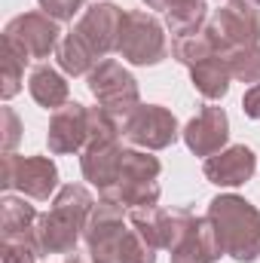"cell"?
<instances>
[{
	"mask_svg": "<svg viewBox=\"0 0 260 263\" xmlns=\"http://www.w3.org/2000/svg\"><path fill=\"white\" fill-rule=\"evenodd\" d=\"M123 9L114 3H95L83 12V18L77 22V28L62 37L59 43V65L62 70L80 77L89 73L98 65V59H104L110 49H117L120 40V28H123Z\"/></svg>",
	"mask_w": 260,
	"mask_h": 263,
	"instance_id": "1",
	"label": "cell"
},
{
	"mask_svg": "<svg viewBox=\"0 0 260 263\" xmlns=\"http://www.w3.org/2000/svg\"><path fill=\"white\" fill-rule=\"evenodd\" d=\"M92 208H95V202L86 187H80V184L62 187L52 208L46 214H40V220H37L40 254H73L80 236L86 233Z\"/></svg>",
	"mask_w": 260,
	"mask_h": 263,
	"instance_id": "2",
	"label": "cell"
},
{
	"mask_svg": "<svg viewBox=\"0 0 260 263\" xmlns=\"http://www.w3.org/2000/svg\"><path fill=\"white\" fill-rule=\"evenodd\" d=\"M220 251L233 260L251 263L260 257V211L242 196H217L211 199L208 214Z\"/></svg>",
	"mask_w": 260,
	"mask_h": 263,
	"instance_id": "3",
	"label": "cell"
},
{
	"mask_svg": "<svg viewBox=\"0 0 260 263\" xmlns=\"http://www.w3.org/2000/svg\"><path fill=\"white\" fill-rule=\"evenodd\" d=\"M159 168L162 165L156 156L141 150H126L117 181L101 193V199L123 208H153L159 199V184H156Z\"/></svg>",
	"mask_w": 260,
	"mask_h": 263,
	"instance_id": "4",
	"label": "cell"
},
{
	"mask_svg": "<svg viewBox=\"0 0 260 263\" xmlns=\"http://www.w3.org/2000/svg\"><path fill=\"white\" fill-rule=\"evenodd\" d=\"M83 236L89 245V257L95 263H123L132 239L129 214H123V205L101 199V205L92 208Z\"/></svg>",
	"mask_w": 260,
	"mask_h": 263,
	"instance_id": "5",
	"label": "cell"
},
{
	"mask_svg": "<svg viewBox=\"0 0 260 263\" xmlns=\"http://www.w3.org/2000/svg\"><path fill=\"white\" fill-rule=\"evenodd\" d=\"M251 0H227L214 15H208V34L220 55H233L239 49L260 43V12Z\"/></svg>",
	"mask_w": 260,
	"mask_h": 263,
	"instance_id": "6",
	"label": "cell"
},
{
	"mask_svg": "<svg viewBox=\"0 0 260 263\" xmlns=\"http://www.w3.org/2000/svg\"><path fill=\"white\" fill-rule=\"evenodd\" d=\"M117 52L132 65H159L169 55V43H165V34H162L159 22L150 12L129 9L123 15Z\"/></svg>",
	"mask_w": 260,
	"mask_h": 263,
	"instance_id": "7",
	"label": "cell"
},
{
	"mask_svg": "<svg viewBox=\"0 0 260 263\" xmlns=\"http://www.w3.org/2000/svg\"><path fill=\"white\" fill-rule=\"evenodd\" d=\"M59 22L49 18L46 12H25V15H15L6 31H3V43L28 65V62H37V59H46L52 49H59L62 37H59Z\"/></svg>",
	"mask_w": 260,
	"mask_h": 263,
	"instance_id": "8",
	"label": "cell"
},
{
	"mask_svg": "<svg viewBox=\"0 0 260 263\" xmlns=\"http://www.w3.org/2000/svg\"><path fill=\"white\" fill-rule=\"evenodd\" d=\"M89 92L120 123L138 107V83H135V77L129 70L114 59H104L89 70Z\"/></svg>",
	"mask_w": 260,
	"mask_h": 263,
	"instance_id": "9",
	"label": "cell"
},
{
	"mask_svg": "<svg viewBox=\"0 0 260 263\" xmlns=\"http://www.w3.org/2000/svg\"><path fill=\"white\" fill-rule=\"evenodd\" d=\"M3 190H18L28 199H49L59 187V168L49 156L3 153Z\"/></svg>",
	"mask_w": 260,
	"mask_h": 263,
	"instance_id": "10",
	"label": "cell"
},
{
	"mask_svg": "<svg viewBox=\"0 0 260 263\" xmlns=\"http://www.w3.org/2000/svg\"><path fill=\"white\" fill-rule=\"evenodd\" d=\"M120 135L147 150H162L178 141V120L159 104H138L120 123Z\"/></svg>",
	"mask_w": 260,
	"mask_h": 263,
	"instance_id": "11",
	"label": "cell"
},
{
	"mask_svg": "<svg viewBox=\"0 0 260 263\" xmlns=\"http://www.w3.org/2000/svg\"><path fill=\"white\" fill-rule=\"evenodd\" d=\"M123 156L126 150L120 147V132L114 135H89V144L83 147V175L86 181H92L98 187V193H104L120 168H123Z\"/></svg>",
	"mask_w": 260,
	"mask_h": 263,
	"instance_id": "12",
	"label": "cell"
},
{
	"mask_svg": "<svg viewBox=\"0 0 260 263\" xmlns=\"http://www.w3.org/2000/svg\"><path fill=\"white\" fill-rule=\"evenodd\" d=\"M49 150L52 153H73L89 144V110L77 101H67L49 120Z\"/></svg>",
	"mask_w": 260,
	"mask_h": 263,
	"instance_id": "13",
	"label": "cell"
},
{
	"mask_svg": "<svg viewBox=\"0 0 260 263\" xmlns=\"http://www.w3.org/2000/svg\"><path fill=\"white\" fill-rule=\"evenodd\" d=\"M230 138V123H227V114L224 107H214V104H205L199 110V117H193L184 129V141L187 147L193 150L196 156H214L220 153V147L227 144Z\"/></svg>",
	"mask_w": 260,
	"mask_h": 263,
	"instance_id": "14",
	"label": "cell"
},
{
	"mask_svg": "<svg viewBox=\"0 0 260 263\" xmlns=\"http://www.w3.org/2000/svg\"><path fill=\"white\" fill-rule=\"evenodd\" d=\"M254 165H257V159H254L251 147L233 144L205 159V178L217 187H239L254 175Z\"/></svg>",
	"mask_w": 260,
	"mask_h": 263,
	"instance_id": "15",
	"label": "cell"
},
{
	"mask_svg": "<svg viewBox=\"0 0 260 263\" xmlns=\"http://www.w3.org/2000/svg\"><path fill=\"white\" fill-rule=\"evenodd\" d=\"M220 242L214 236V227L208 217H196L193 227L184 233V239L172 248V263H211L220 257Z\"/></svg>",
	"mask_w": 260,
	"mask_h": 263,
	"instance_id": "16",
	"label": "cell"
},
{
	"mask_svg": "<svg viewBox=\"0 0 260 263\" xmlns=\"http://www.w3.org/2000/svg\"><path fill=\"white\" fill-rule=\"evenodd\" d=\"M37 208L28 205L25 199L6 196L0 208V233L3 239H25V242H37Z\"/></svg>",
	"mask_w": 260,
	"mask_h": 263,
	"instance_id": "17",
	"label": "cell"
},
{
	"mask_svg": "<svg viewBox=\"0 0 260 263\" xmlns=\"http://www.w3.org/2000/svg\"><path fill=\"white\" fill-rule=\"evenodd\" d=\"M28 89H31V98L40 104V107H46V110H59V107H65L67 104V83L65 77L55 70V67L49 65H40L34 67V73H31V80H28Z\"/></svg>",
	"mask_w": 260,
	"mask_h": 263,
	"instance_id": "18",
	"label": "cell"
},
{
	"mask_svg": "<svg viewBox=\"0 0 260 263\" xmlns=\"http://www.w3.org/2000/svg\"><path fill=\"white\" fill-rule=\"evenodd\" d=\"M190 77H193V86L205 95V98H224L227 95V89H230V80H233V73H230V62H227V55H220V52H214V55H208L205 62H199V65L190 67Z\"/></svg>",
	"mask_w": 260,
	"mask_h": 263,
	"instance_id": "19",
	"label": "cell"
},
{
	"mask_svg": "<svg viewBox=\"0 0 260 263\" xmlns=\"http://www.w3.org/2000/svg\"><path fill=\"white\" fill-rule=\"evenodd\" d=\"M214 40L208 34V28L196 31V34H184V37H172V55L181 62V65L193 67L199 62H205L208 55H214Z\"/></svg>",
	"mask_w": 260,
	"mask_h": 263,
	"instance_id": "20",
	"label": "cell"
},
{
	"mask_svg": "<svg viewBox=\"0 0 260 263\" xmlns=\"http://www.w3.org/2000/svg\"><path fill=\"white\" fill-rule=\"evenodd\" d=\"M165 22H169V31L172 37H184V34H196L208 25V6L205 0H190L172 12H165Z\"/></svg>",
	"mask_w": 260,
	"mask_h": 263,
	"instance_id": "21",
	"label": "cell"
},
{
	"mask_svg": "<svg viewBox=\"0 0 260 263\" xmlns=\"http://www.w3.org/2000/svg\"><path fill=\"white\" fill-rule=\"evenodd\" d=\"M230 62V73L233 80H242V83H260V43L257 46H248V49H239L233 55H227Z\"/></svg>",
	"mask_w": 260,
	"mask_h": 263,
	"instance_id": "22",
	"label": "cell"
},
{
	"mask_svg": "<svg viewBox=\"0 0 260 263\" xmlns=\"http://www.w3.org/2000/svg\"><path fill=\"white\" fill-rule=\"evenodd\" d=\"M3 98H12L22 89V77H25V62L3 43Z\"/></svg>",
	"mask_w": 260,
	"mask_h": 263,
	"instance_id": "23",
	"label": "cell"
},
{
	"mask_svg": "<svg viewBox=\"0 0 260 263\" xmlns=\"http://www.w3.org/2000/svg\"><path fill=\"white\" fill-rule=\"evenodd\" d=\"M40 254L37 242H25V239H3V263H34Z\"/></svg>",
	"mask_w": 260,
	"mask_h": 263,
	"instance_id": "24",
	"label": "cell"
},
{
	"mask_svg": "<svg viewBox=\"0 0 260 263\" xmlns=\"http://www.w3.org/2000/svg\"><path fill=\"white\" fill-rule=\"evenodd\" d=\"M40 9L55 22H70L83 9V0H40Z\"/></svg>",
	"mask_w": 260,
	"mask_h": 263,
	"instance_id": "25",
	"label": "cell"
},
{
	"mask_svg": "<svg viewBox=\"0 0 260 263\" xmlns=\"http://www.w3.org/2000/svg\"><path fill=\"white\" fill-rule=\"evenodd\" d=\"M0 114H3V153H12L15 144H18V132H22V126H18V117H15L12 107H3Z\"/></svg>",
	"mask_w": 260,
	"mask_h": 263,
	"instance_id": "26",
	"label": "cell"
},
{
	"mask_svg": "<svg viewBox=\"0 0 260 263\" xmlns=\"http://www.w3.org/2000/svg\"><path fill=\"white\" fill-rule=\"evenodd\" d=\"M242 110H245V117L260 120V83L245 92V98H242Z\"/></svg>",
	"mask_w": 260,
	"mask_h": 263,
	"instance_id": "27",
	"label": "cell"
},
{
	"mask_svg": "<svg viewBox=\"0 0 260 263\" xmlns=\"http://www.w3.org/2000/svg\"><path fill=\"white\" fill-rule=\"evenodd\" d=\"M184 3H190V0H147L150 9H162V12H172V9H178Z\"/></svg>",
	"mask_w": 260,
	"mask_h": 263,
	"instance_id": "28",
	"label": "cell"
},
{
	"mask_svg": "<svg viewBox=\"0 0 260 263\" xmlns=\"http://www.w3.org/2000/svg\"><path fill=\"white\" fill-rule=\"evenodd\" d=\"M65 263H95V260H92V257H86V254H77V251H73V254H67Z\"/></svg>",
	"mask_w": 260,
	"mask_h": 263,
	"instance_id": "29",
	"label": "cell"
},
{
	"mask_svg": "<svg viewBox=\"0 0 260 263\" xmlns=\"http://www.w3.org/2000/svg\"><path fill=\"white\" fill-rule=\"evenodd\" d=\"M251 3H257V6H260V0H251Z\"/></svg>",
	"mask_w": 260,
	"mask_h": 263,
	"instance_id": "30",
	"label": "cell"
}]
</instances>
